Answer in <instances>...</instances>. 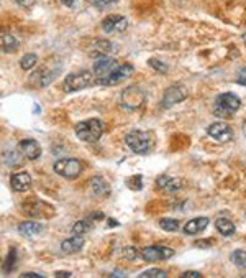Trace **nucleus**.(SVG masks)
<instances>
[{
    "label": "nucleus",
    "instance_id": "nucleus-6",
    "mask_svg": "<svg viewBox=\"0 0 246 278\" xmlns=\"http://www.w3.org/2000/svg\"><path fill=\"white\" fill-rule=\"evenodd\" d=\"M117 68H118V61H115L114 58H107V55H99L97 61L94 64V72H92L95 77V83L104 86L105 79H107Z\"/></svg>",
    "mask_w": 246,
    "mask_h": 278
},
{
    "label": "nucleus",
    "instance_id": "nucleus-5",
    "mask_svg": "<svg viewBox=\"0 0 246 278\" xmlns=\"http://www.w3.org/2000/svg\"><path fill=\"white\" fill-rule=\"evenodd\" d=\"M126 145L131 148V151H135L138 155H144L148 153L151 148V138L146 132L141 130H131L130 134H126L125 137Z\"/></svg>",
    "mask_w": 246,
    "mask_h": 278
},
{
    "label": "nucleus",
    "instance_id": "nucleus-11",
    "mask_svg": "<svg viewBox=\"0 0 246 278\" xmlns=\"http://www.w3.org/2000/svg\"><path fill=\"white\" fill-rule=\"evenodd\" d=\"M128 26V20L122 15H109L102 22V28L105 33H120Z\"/></svg>",
    "mask_w": 246,
    "mask_h": 278
},
{
    "label": "nucleus",
    "instance_id": "nucleus-16",
    "mask_svg": "<svg viewBox=\"0 0 246 278\" xmlns=\"http://www.w3.org/2000/svg\"><path fill=\"white\" fill-rule=\"evenodd\" d=\"M44 230V226L39 222L35 221H25L18 226V232L22 234L23 237H35L39 235Z\"/></svg>",
    "mask_w": 246,
    "mask_h": 278
},
{
    "label": "nucleus",
    "instance_id": "nucleus-36",
    "mask_svg": "<svg viewBox=\"0 0 246 278\" xmlns=\"http://www.w3.org/2000/svg\"><path fill=\"white\" fill-rule=\"evenodd\" d=\"M181 276L182 278H201L202 273H199V272H184Z\"/></svg>",
    "mask_w": 246,
    "mask_h": 278
},
{
    "label": "nucleus",
    "instance_id": "nucleus-7",
    "mask_svg": "<svg viewBox=\"0 0 246 278\" xmlns=\"http://www.w3.org/2000/svg\"><path fill=\"white\" fill-rule=\"evenodd\" d=\"M55 171L63 178L74 180L82 173V163L77 158H63L55 163Z\"/></svg>",
    "mask_w": 246,
    "mask_h": 278
},
{
    "label": "nucleus",
    "instance_id": "nucleus-23",
    "mask_svg": "<svg viewBox=\"0 0 246 278\" xmlns=\"http://www.w3.org/2000/svg\"><path fill=\"white\" fill-rule=\"evenodd\" d=\"M94 43H95L94 45V50L99 51V55H109V53H115L118 50L114 43L109 42V39H95Z\"/></svg>",
    "mask_w": 246,
    "mask_h": 278
},
{
    "label": "nucleus",
    "instance_id": "nucleus-31",
    "mask_svg": "<svg viewBox=\"0 0 246 278\" xmlns=\"http://www.w3.org/2000/svg\"><path fill=\"white\" fill-rule=\"evenodd\" d=\"M148 63H150V66H151V68H155L156 71H159V72H161V74H166V72H168V64L161 63V61H159V59H155V58H151Z\"/></svg>",
    "mask_w": 246,
    "mask_h": 278
},
{
    "label": "nucleus",
    "instance_id": "nucleus-15",
    "mask_svg": "<svg viewBox=\"0 0 246 278\" xmlns=\"http://www.w3.org/2000/svg\"><path fill=\"white\" fill-rule=\"evenodd\" d=\"M12 188L18 191V193H23L30 186H31V176L26 173V171H22V173H15L10 180Z\"/></svg>",
    "mask_w": 246,
    "mask_h": 278
},
{
    "label": "nucleus",
    "instance_id": "nucleus-14",
    "mask_svg": "<svg viewBox=\"0 0 246 278\" xmlns=\"http://www.w3.org/2000/svg\"><path fill=\"white\" fill-rule=\"evenodd\" d=\"M156 186L164 193H177L182 188V180L174 176H159L156 180Z\"/></svg>",
    "mask_w": 246,
    "mask_h": 278
},
{
    "label": "nucleus",
    "instance_id": "nucleus-8",
    "mask_svg": "<svg viewBox=\"0 0 246 278\" xmlns=\"http://www.w3.org/2000/svg\"><path fill=\"white\" fill-rule=\"evenodd\" d=\"M139 254H141L143 260L146 262H163L171 259V257L174 255V250L164 246H151V247H144Z\"/></svg>",
    "mask_w": 246,
    "mask_h": 278
},
{
    "label": "nucleus",
    "instance_id": "nucleus-32",
    "mask_svg": "<svg viewBox=\"0 0 246 278\" xmlns=\"http://www.w3.org/2000/svg\"><path fill=\"white\" fill-rule=\"evenodd\" d=\"M117 0H92V4H94L97 9H105V7H110L114 5Z\"/></svg>",
    "mask_w": 246,
    "mask_h": 278
},
{
    "label": "nucleus",
    "instance_id": "nucleus-29",
    "mask_svg": "<svg viewBox=\"0 0 246 278\" xmlns=\"http://www.w3.org/2000/svg\"><path fill=\"white\" fill-rule=\"evenodd\" d=\"M141 278H150V276H161V278H166L168 276V272H164V270H159V268H150L146 270V272L139 273Z\"/></svg>",
    "mask_w": 246,
    "mask_h": 278
},
{
    "label": "nucleus",
    "instance_id": "nucleus-26",
    "mask_svg": "<svg viewBox=\"0 0 246 278\" xmlns=\"http://www.w3.org/2000/svg\"><path fill=\"white\" fill-rule=\"evenodd\" d=\"M230 260L233 262L236 267L246 268V250H235V252H231Z\"/></svg>",
    "mask_w": 246,
    "mask_h": 278
},
{
    "label": "nucleus",
    "instance_id": "nucleus-12",
    "mask_svg": "<svg viewBox=\"0 0 246 278\" xmlns=\"http://www.w3.org/2000/svg\"><path fill=\"white\" fill-rule=\"evenodd\" d=\"M18 151L22 153L26 160H36L41 155V147L36 140L33 138H26V140H22L18 143Z\"/></svg>",
    "mask_w": 246,
    "mask_h": 278
},
{
    "label": "nucleus",
    "instance_id": "nucleus-19",
    "mask_svg": "<svg viewBox=\"0 0 246 278\" xmlns=\"http://www.w3.org/2000/svg\"><path fill=\"white\" fill-rule=\"evenodd\" d=\"M90 189L95 196H109L110 194V184L104 180L102 176L92 178L90 181Z\"/></svg>",
    "mask_w": 246,
    "mask_h": 278
},
{
    "label": "nucleus",
    "instance_id": "nucleus-9",
    "mask_svg": "<svg viewBox=\"0 0 246 278\" xmlns=\"http://www.w3.org/2000/svg\"><path fill=\"white\" fill-rule=\"evenodd\" d=\"M185 97H187V91H185L184 86H172V88L166 89L161 105L164 109H169V107H172V105L182 102Z\"/></svg>",
    "mask_w": 246,
    "mask_h": 278
},
{
    "label": "nucleus",
    "instance_id": "nucleus-27",
    "mask_svg": "<svg viewBox=\"0 0 246 278\" xmlns=\"http://www.w3.org/2000/svg\"><path fill=\"white\" fill-rule=\"evenodd\" d=\"M159 227L163 230H168V232H174V230L179 229V221L171 219V217H164V219L159 221Z\"/></svg>",
    "mask_w": 246,
    "mask_h": 278
},
{
    "label": "nucleus",
    "instance_id": "nucleus-10",
    "mask_svg": "<svg viewBox=\"0 0 246 278\" xmlns=\"http://www.w3.org/2000/svg\"><path fill=\"white\" fill-rule=\"evenodd\" d=\"M207 134L214 138V140L222 142V143H227L233 138V130L230 129L228 124H223V122L210 124L209 129H207Z\"/></svg>",
    "mask_w": 246,
    "mask_h": 278
},
{
    "label": "nucleus",
    "instance_id": "nucleus-34",
    "mask_svg": "<svg viewBox=\"0 0 246 278\" xmlns=\"http://www.w3.org/2000/svg\"><path fill=\"white\" fill-rule=\"evenodd\" d=\"M236 83L241 84V86H246V68H241L240 71H238L236 74Z\"/></svg>",
    "mask_w": 246,
    "mask_h": 278
},
{
    "label": "nucleus",
    "instance_id": "nucleus-42",
    "mask_svg": "<svg viewBox=\"0 0 246 278\" xmlns=\"http://www.w3.org/2000/svg\"><path fill=\"white\" fill-rule=\"evenodd\" d=\"M243 134H244V137H246V122H244V125H243Z\"/></svg>",
    "mask_w": 246,
    "mask_h": 278
},
{
    "label": "nucleus",
    "instance_id": "nucleus-24",
    "mask_svg": "<svg viewBox=\"0 0 246 278\" xmlns=\"http://www.w3.org/2000/svg\"><path fill=\"white\" fill-rule=\"evenodd\" d=\"M92 227H94V224H90L89 219L79 221L74 224V227H72V232H74V235H84V234H87Z\"/></svg>",
    "mask_w": 246,
    "mask_h": 278
},
{
    "label": "nucleus",
    "instance_id": "nucleus-3",
    "mask_svg": "<svg viewBox=\"0 0 246 278\" xmlns=\"http://www.w3.org/2000/svg\"><path fill=\"white\" fill-rule=\"evenodd\" d=\"M94 83H95V77L90 71H77V72H72L69 76H66L63 89L66 92H77L85 88H90Z\"/></svg>",
    "mask_w": 246,
    "mask_h": 278
},
{
    "label": "nucleus",
    "instance_id": "nucleus-28",
    "mask_svg": "<svg viewBox=\"0 0 246 278\" xmlns=\"http://www.w3.org/2000/svg\"><path fill=\"white\" fill-rule=\"evenodd\" d=\"M15 263H17V250L15 249H10V252L9 255H7V260L4 263V270H5V273H10L13 267H15Z\"/></svg>",
    "mask_w": 246,
    "mask_h": 278
},
{
    "label": "nucleus",
    "instance_id": "nucleus-25",
    "mask_svg": "<svg viewBox=\"0 0 246 278\" xmlns=\"http://www.w3.org/2000/svg\"><path fill=\"white\" fill-rule=\"evenodd\" d=\"M36 63H38V56L35 55V53H28V55H25L22 59H20V68H22L23 71H28Z\"/></svg>",
    "mask_w": 246,
    "mask_h": 278
},
{
    "label": "nucleus",
    "instance_id": "nucleus-20",
    "mask_svg": "<svg viewBox=\"0 0 246 278\" xmlns=\"http://www.w3.org/2000/svg\"><path fill=\"white\" fill-rule=\"evenodd\" d=\"M18 39L10 35V33H2L0 35V50L5 51V53H15L18 50Z\"/></svg>",
    "mask_w": 246,
    "mask_h": 278
},
{
    "label": "nucleus",
    "instance_id": "nucleus-38",
    "mask_svg": "<svg viewBox=\"0 0 246 278\" xmlns=\"http://www.w3.org/2000/svg\"><path fill=\"white\" fill-rule=\"evenodd\" d=\"M41 276H43L41 273H31V272L22 273V278H41Z\"/></svg>",
    "mask_w": 246,
    "mask_h": 278
},
{
    "label": "nucleus",
    "instance_id": "nucleus-33",
    "mask_svg": "<svg viewBox=\"0 0 246 278\" xmlns=\"http://www.w3.org/2000/svg\"><path fill=\"white\" fill-rule=\"evenodd\" d=\"M123 254H125V259H126V260H135L136 257H138V250H136V249H133V247H131V249L128 247V249H125V250H123Z\"/></svg>",
    "mask_w": 246,
    "mask_h": 278
},
{
    "label": "nucleus",
    "instance_id": "nucleus-1",
    "mask_svg": "<svg viewBox=\"0 0 246 278\" xmlns=\"http://www.w3.org/2000/svg\"><path fill=\"white\" fill-rule=\"evenodd\" d=\"M241 107V101L240 97L233 92H223L220 94L214 102V114L217 117H222V118H228V117H233L238 110Z\"/></svg>",
    "mask_w": 246,
    "mask_h": 278
},
{
    "label": "nucleus",
    "instance_id": "nucleus-39",
    "mask_svg": "<svg viewBox=\"0 0 246 278\" xmlns=\"http://www.w3.org/2000/svg\"><path fill=\"white\" fill-rule=\"evenodd\" d=\"M63 2V5H66V7H72V4L76 2V0H61Z\"/></svg>",
    "mask_w": 246,
    "mask_h": 278
},
{
    "label": "nucleus",
    "instance_id": "nucleus-22",
    "mask_svg": "<svg viewBox=\"0 0 246 278\" xmlns=\"http://www.w3.org/2000/svg\"><path fill=\"white\" fill-rule=\"evenodd\" d=\"M215 227H217L218 232L225 237H230V235L235 234V224L228 219H225V217H220V219L215 221Z\"/></svg>",
    "mask_w": 246,
    "mask_h": 278
},
{
    "label": "nucleus",
    "instance_id": "nucleus-41",
    "mask_svg": "<svg viewBox=\"0 0 246 278\" xmlns=\"http://www.w3.org/2000/svg\"><path fill=\"white\" fill-rule=\"evenodd\" d=\"M112 276H126V273L125 272H114L112 273Z\"/></svg>",
    "mask_w": 246,
    "mask_h": 278
},
{
    "label": "nucleus",
    "instance_id": "nucleus-40",
    "mask_svg": "<svg viewBox=\"0 0 246 278\" xmlns=\"http://www.w3.org/2000/svg\"><path fill=\"white\" fill-rule=\"evenodd\" d=\"M56 276H71L69 272H56Z\"/></svg>",
    "mask_w": 246,
    "mask_h": 278
},
{
    "label": "nucleus",
    "instance_id": "nucleus-2",
    "mask_svg": "<svg viewBox=\"0 0 246 278\" xmlns=\"http://www.w3.org/2000/svg\"><path fill=\"white\" fill-rule=\"evenodd\" d=\"M76 135L79 140L85 143H95L101 140L104 134V124L99 118H89V121H82L76 125Z\"/></svg>",
    "mask_w": 246,
    "mask_h": 278
},
{
    "label": "nucleus",
    "instance_id": "nucleus-43",
    "mask_svg": "<svg viewBox=\"0 0 246 278\" xmlns=\"http://www.w3.org/2000/svg\"><path fill=\"white\" fill-rule=\"evenodd\" d=\"M243 42L246 43V33H244V35H243Z\"/></svg>",
    "mask_w": 246,
    "mask_h": 278
},
{
    "label": "nucleus",
    "instance_id": "nucleus-18",
    "mask_svg": "<svg viewBox=\"0 0 246 278\" xmlns=\"http://www.w3.org/2000/svg\"><path fill=\"white\" fill-rule=\"evenodd\" d=\"M84 247V239L82 235H74L71 239H66L61 242V250L64 254H76Z\"/></svg>",
    "mask_w": 246,
    "mask_h": 278
},
{
    "label": "nucleus",
    "instance_id": "nucleus-4",
    "mask_svg": "<svg viewBox=\"0 0 246 278\" xmlns=\"http://www.w3.org/2000/svg\"><path fill=\"white\" fill-rule=\"evenodd\" d=\"M144 101H146L144 92L138 86H130V88L123 89L120 94V105L126 110L141 109L144 105Z\"/></svg>",
    "mask_w": 246,
    "mask_h": 278
},
{
    "label": "nucleus",
    "instance_id": "nucleus-17",
    "mask_svg": "<svg viewBox=\"0 0 246 278\" xmlns=\"http://www.w3.org/2000/svg\"><path fill=\"white\" fill-rule=\"evenodd\" d=\"M209 222L210 219L209 217H195V219H190L187 224L184 226V232L185 234H189V235H194V234H199V232H202V230L209 226Z\"/></svg>",
    "mask_w": 246,
    "mask_h": 278
},
{
    "label": "nucleus",
    "instance_id": "nucleus-21",
    "mask_svg": "<svg viewBox=\"0 0 246 278\" xmlns=\"http://www.w3.org/2000/svg\"><path fill=\"white\" fill-rule=\"evenodd\" d=\"M55 77H56V72L48 71L46 68H41L35 76L31 77V81H36L38 88H46V86H48Z\"/></svg>",
    "mask_w": 246,
    "mask_h": 278
},
{
    "label": "nucleus",
    "instance_id": "nucleus-13",
    "mask_svg": "<svg viewBox=\"0 0 246 278\" xmlns=\"http://www.w3.org/2000/svg\"><path fill=\"white\" fill-rule=\"evenodd\" d=\"M133 74V66L128 64V63H123V64H118V68L112 72V74L105 79L104 86H115L118 83L125 81L126 77H130Z\"/></svg>",
    "mask_w": 246,
    "mask_h": 278
},
{
    "label": "nucleus",
    "instance_id": "nucleus-30",
    "mask_svg": "<svg viewBox=\"0 0 246 278\" xmlns=\"http://www.w3.org/2000/svg\"><path fill=\"white\" fill-rule=\"evenodd\" d=\"M126 183H128V186H130L131 189H135V191H139V189L143 188V178H141V175L131 176V180H128Z\"/></svg>",
    "mask_w": 246,
    "mask_h": 278
},
{
    "label": "nucleus",
    "instance_id": "nucleus-35",
    "mask_svg": "<svg viewBox=\"0 0 246 278\" xmlns=\"http://www.w3.org/2000/svg\"><path fill=\"white\" fill-rule=\"evenodd\" d=\"M15 4L23 7V9H30V7L35 5V0H15Z\"/></svg>",
    "mask_w": 246,
    "mask_h": 278
},
{
    "label": "nucleus",
    "instance_id": "nucleus-37",
    "mask_svg": "<svg viewBox=\"0 0 246 278\" xmlns=\"http://www.w3.org/2000/svg\"><path fill=\"white\" fill-rule=\"evenodd\" d=\"M104 217L105 216L102 213H92V214H89V221H102Z\"/></svg>",
    "mask_w": 246,
    "mask_h": 278
}]
</instances>
